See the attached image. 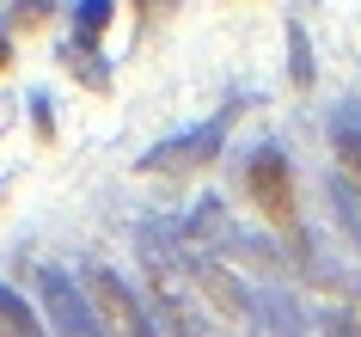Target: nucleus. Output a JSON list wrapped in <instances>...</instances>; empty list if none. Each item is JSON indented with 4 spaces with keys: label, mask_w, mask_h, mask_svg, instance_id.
<instances>
[{
    "label": "nucleus",
    "mask_w": 361,
    "mask_h": 337,
    "mask_svg": "<svg viewBox=\"0 0 361 337\" xmlns=\"http://www.w3.org/2000/svg\"><path fill=\"white\" fill-rule=\"evenodd\" d=\"M245 184H251V203L264 208L276 227H294V172L276 148H257L245 166Z\"/></svg>",
    "instance_id": "f257e3e1"
},
{
    "label": "nucleus",
    "mask_w": 361,
    "mask_h": 337,
    "mask_svg": "<svg viewBox=\"0 0 361 337\" xmlns=\"http://www.w3.org/2000/svg\"><path fill=\"white\" fill-rule=\"evenodd\" d=\"M43 295H49V307H56V319H61V331H68V337H98V325H86V313L74 307V295H68V282H61V276H43Z\"/></svg>",
    "instance_id": "f03ea898"
},
{
    "label": "nucleus",
    "mask_w": 361,
    "mask_h": 337,
    "mask_svg": "<svg viewBox=\"0 0 361 337\" xmlns=\"http://www.w3.org/2000/svg\"><path fill=\"white\" fill-rule=\"evenodd\" d=\"M0 337H43V325L31 319V307L13 288H0Z\"/></svg>",
    "instance_id": "7ed1b4c3"
},
{
    "label": "nucleus",
    "mask_w": 361,
    "mask_h": 337,
    "mask_svg": "<svg viewBox=\"0 0 361 337\" xmlns=\"http://www.w3.org/2000/svg\"><path fill=\"white\" fill-rule=\"evenodd\" d=\"M104 25H111V0H86V6H80V19H74V31H80V43H92Z\"/></svg>",
    "instance_id": "20e7f679"
},
{
    "label": "nucleus",
    "mask_w": 361,
    "mask_h": 337,
    "mask_svg": "<svg viewBox=\"0 0 361 337\" xmlns=\"http://www.w3.org/2000/svg\"><path fill=\"white\" fill-rule=\"evenodd\" d=\"M337 153H343V166L361 178V135L349 129V123H337Z\"/></svg>",
    "instance_id": "39448f33"
},
{
    "label": "nucleus",
    "mask_w": 361,
    "mask_h": 337,
    "mask_svg": "<svg viewBox=\"0 0 361 337\" xmlns=\"http://www.w3.org/2000/svg\"><path fill=\"white\" fill-rule=\"evenodd\" d=\"M6 68H13V49H6V37H0V74H6Z\"/></svg>",
    "instance_id": "423d86ee"
}]
</instances>
